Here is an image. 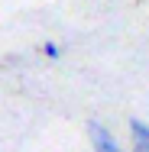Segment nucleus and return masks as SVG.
<instances>
[{"label": "nucleus", "mask_w": 149, "mask_h": 152, "mask_svg": "<svg viewBox=\"0 0 149 152\" xmlns=\"http://www.w3.org/2000/svg\"><path fill=\"white\" fill-rule=\"evenodd\" d=\"M88 139L94 152H126V146H120V139L101 120H88Z\"/></svg>", "instance_id": "f257e3e1"}, {"label": "nucleus", "mask_w": 149, "mask_h": 152, "mask_svg": "<svg viewBox=\"0 0 149 152\" xmlns=\"http://www.w3.org/2000/svg\"><path fill=\"white\" fill-rule=\"evenodd\" d=\"M126 129H130V149L126 152H149V123L133 117L126 123Z\"/></svg>", "instance_id": "f03ea898"}, {"label": "nucleus", "mask_w": 149, "mask_h": 152, "mask_svg": "<svg viewBox=\"0 0 149 152\" xmlns=\"http://www.w3.org/2000/svg\"><path fill=\"white\" fill-rule=\"evenodd\" d=\"M42 55H46L49 61H59L62 58V45L59 42H46V45H42Z\"/></svg>", "instance_id": "7ed1b4c3"}]
</instances>
